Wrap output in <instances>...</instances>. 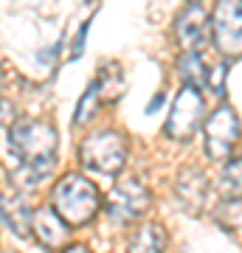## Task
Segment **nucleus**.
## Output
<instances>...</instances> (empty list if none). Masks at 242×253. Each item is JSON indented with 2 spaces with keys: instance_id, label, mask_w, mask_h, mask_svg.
Instances as JSON below:
<instances>
[{
  "instance_id": "obj_1",
  "label": "nucleus",
  "mask_w": 242,
  "mask_h": 253,
  "mask_svg": "<svg viewBox=\"0 0 242 253\" xmlns=\"http://www.w3.org/2000/svg\"><path fill=\"white\" fill-rule=\"evenodd\" d=\"M51 206L59 211V217L68 225H88L90 219L99 214L101 197L99 189L79 172H71L59 177L51 189Z\"/></svg>"
},
{
  "instance_id": "obj_2",
  "label": "nucleus",
  "mask_w": 242,
  "mask_h": 253,
  "mask_svg": "<svg viewBox=\"0 0 242 253\" xmlns=\"http://www.w3.org/2000/svg\"><path fill=\"white\" fill-rule=\"evenodd\" d=\"M9 146L26 166H37V169L51 172L59 135L45 121H26V124H14L9 129Z\"/></svg>"
},
{
  "instance_id": "obj_3",
  "label": "nucleus",
  "mask_w": 242,
  "mask_h": 253,
  "mask_svg": "<svg viewBox=\"0 0 242 253\" xmlns=\"http://www.w3.org/2000/svg\"><path fill=\"white\" fill-rule=\"evenodd\" d=\"M79 163L96 174H118L127 163V138L116 129H96L79 146Z\"/></svg>"
},
{
  "instance_id": "obj_4",
  "label": "nucleus",
  "mask_w": 242,
  "mask_h": 253,
  "mask_svg": "<svg viewBox=\"0 0 242 253\" xmlns=\"http://www.w3.org/2000/svg\"><path fill=\"white\" fill-rule=\"evenodd\" d=\"M203 113H206V104H203V93L200 87H192V84H183L172 101L169 118H166V135L175 138V141H189L200 129V121H203Z\"/></svg>"
},
{
  "instance_id": "obj_5",
  "label": "nucleus",
  "mask_w": 242,
  "mask_h": 253,
  "mask_svg": "<svg viewBox=\"0 0 242 253\" xmlns=\"http://www.w3.org/2000/svg\"><path fill=\"white\" fill-rule=\"evenodd\" d=\"M211 37L223 56H242V0H217Z\"/></svg>"
},
{
  "instance_id": "obj_6",
  "label": "nucleus",
  "mask_w": 242,
  "mask_h": 253,
  "mask_svg": "<svg viewBox=\"0 0 242 253\" xmlns=\"http://www.w3.org/2000/svg\"><path fill=\"white\" fill-rule=\"evenodd\" d=\"M146 208H149V191H146V186L138 177L118 180L113 186V191L107 194V214L118 225L141 219Z\"/></svg>"
},
{
  "instance_id": "obj_7",
  "label": "nucleus",
  "mask_w": 242,
  "mask_h": 253,
  "mask_svg": "<svg viewBox=\"0 0 242 253\" xmlns=\"http://www.w3.org/2000/svg\"><path fill=\"white\" fill-rule=\"evenodd\" d=\"M203 132H206V155L211 161H225L231 158L234 144L240 141V118L228 104H220L208 116Z\"/></svg>"
},
{
  "instance_id": "obj_8",
  "label": "nucleus",
  "mask_w": 242,
  "mask_h": 253,
  "mask_svg": "<svg viewBox=\"0 0 242 253\" xmlns=\"http://www.w3.org/2000/svg\"><path fill=\"white\" fill-rule=\"evenodd\" d=\"M208 31H211V17L200 9L197 3L183 9L178 14V20H175V42L183 51H200Z\"/></svg>"
},
{
  "instance_id": "obj_9",
  "label": "nucleus",
  "mask_w": 242,
  "mask_h": 253,
  "mask_svg": "<svg viewBox=\"0 0 242 253\" xmlns=\"http://www.w3.org/2000/svg\"><path fill=\"white\" fill-rule=\"evenodd\" d=\"M31 231H34L37 242L43 245V248H48V251H56V248L68 245V222L59 217V211L54 206L37 208Z\"/></svg>"
},
{
  "instance_id": "obj_10",
  "label": "nucleus",
  "mask_w": 242,
  "mask_h": 253,
  "mask_svg": "<svg viewBox=\"0 0 242 253\" xmlns=\"http://www.w3.org/2000/svg\"><path fill=\"white\" fill-rule=\"evenodd\" d=\"M178 197L186 206V211H192V214L203 211V206L208 200V180L203 177L200 169H183V174L178 180Z\"/></svg>"
},
{
  "instance_id": "obj_11",
  "label": "nucleus",
  "mask_w": 242,
  "mask_h": 253,
  "mask_svg": "<svg viewBox=\"0 0 242 253\" xmlns=\"http://www.w3.org/2000/svg\"><path fill=\"white\" fill-rule=\"evenodd\" d=\"M166 251V231L158 222H144L127 242V253H163Z\"/></svg>"
},
{
  "instance_id": "obj_12",
  "label": "nucleus",
  "mask_w": 242,
  "mask_h": 253,
  "mask_svg": "<svg viewBox=\"0 0 242 253\" xmlns=\"http://www.w3.org/2000/svg\"><path fill=\"white\" fill-rule=\"evenodd\" d=\"M96 84H99V93L104 101H116L121 93H124V71L118 62H107L99 68V76H96Z\"/></svg>"
},
{
  "instance_id": "obj_13",
  "label": "nucleus",
  "mask_w": 242,
  "mask_h": 253,
  "mask_svg": "<svg viewBox=\"0 0 242 253\" xmlns=\"http://www.w3.org/2000/svg\"><path fill=\"white\" fill-rule=\"evenodd\" d=\"M178 68H180V76H183V82H186V84H192V87H203V84H206L208 65L203 62L200 51H183Z\"/></svg>"
},
{
  "instance_id": "obj_14",
  "label": "nucleus",
  "mask_w": 242,
  "mask_h": 253,
  "mask_svg": "<svg viewBox=\"0 0 242 253\" xmlns=\"http://www.w3.org/2000/svg\"><path fill=\"white\" fill-rule=\"evenodd\" d=\"M101 101H104V99H101V93H99V84H96V82H90L88 90L82 93L79 104H76V113H73V124L79 126V124H85V121H90V118L96 116V110H99Z\"/></svg>"
},
{
  "instance_id": "obj_15",
  "label": "nucleus",
  "mask_w": 242,
  "mask_h": 253,
  "mask_svg": "<svg viewBox=\"0 0 242 253\" xmlns=\"http://www.w3.org/2000/svg\"><path fill=\"white\" fill-rule=\"evenodd\" d=\"M214 217L225 231H240L242 228V200L223 197V203H220L217 211H214Z\"/></svg>"
},
{
  "instance_id": "obj_16",
  "label": "nucleus",
  "mask_w": 242,
  "mask_h": 253,
  "mask_svg": "<svg viewBox=\"0 0 242 253\" xmlns=\"http://www.w3.org/2000/svg\"><path fill=\"white\" fill-rule=\"evenodd\" d=\"M220 191H223V197L242 200V158L228 161V166L223 169V177H220Z\"/></svg>"
},
{
  "instance_id": "obj_17",
  "label": "nucleus",
  "mask_w": 242,
  "mask_h": 253,
  "mask_svg": "<svg viewBox=\"0 0 242 253\" xmlns=\"http://www.w3.org/2000/svg\"><path fill=\"white\" fill-rule=\"evenodd\" d=\"M225 73H228V65L223 59H217L214 65H208V79H206V87L211 96H223L225 90Z\"/></svg>"
},
{
  "instance_id": "obj_18",
  "label": "nucleus",
  "mask_w": 242,
  "mask_h": 253,
  "mask_svg": "<svg viewBox=\"0 0 242 253\" xmlns=\"http://www.w3.org/2000/svg\"><path fill=\"white\" fill-rule=\"evenodd\" d=\"M88 31H90V20H85V23H82V28H79V34H76V40H73V51H71L73 59H79L82 51H85V40H88Z\"/></svg>"
},
{
  "instance_id": "obj_19",
  "label": "nucleus",
  "mask_w": 242,
  "mask_h": 253,
  "mask_svg": "<svg viewBox=\"0 0 242 253\" xmlns=\"http://www.w3.org/2000/svg\"><path fill=\"white\" fill-rule=\"evenodd\" d=\"M62 253H93L90 248H85V245H68Z\"/></svg>"
},
{
  "instance_id": "obj_20",
  "label": "nucleus",
  "mask_w": 242,
  "mask_h": 253,
  "mask_svg": "<svg viewBox=\"0 0 242 253\" xmlns=\"http://www.w3.org/2000/svg\"><path fill=\"white\" fill-rule=\"evenodd\" d=\"M161 101H163V93H158L152 101H149V107H146V113H155V110L161 107Z\"/></svg>"
}]
</instances>
